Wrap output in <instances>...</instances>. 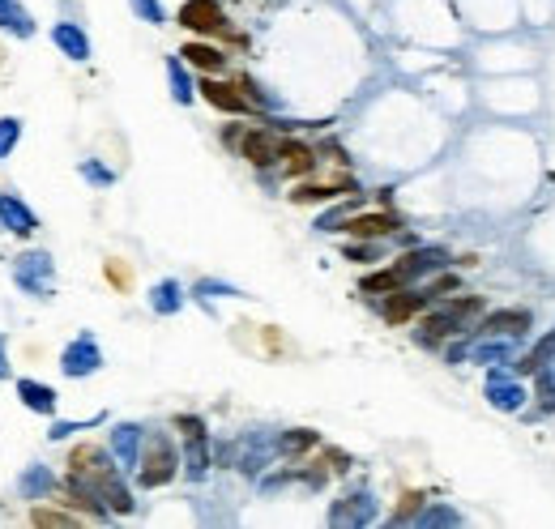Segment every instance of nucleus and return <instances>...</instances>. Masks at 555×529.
<instances>
[{
    "label": "nucleus",
    "mask_w": 555,
    "mask_h": 529,
    "mask_svg": "<svg viewBox=\"0 0 555 529\" xmlns=\"http://www.w3.org/2000/svg\"><path fill=\"white\" fill-rule=\"evenodd\" d=\"M69 474L77 478V483H86L94 495H99L107 512H133V495H129V487H124L120 470L107 461L103 448H94V444L73 448V457H69Z\"/></svg>",
    "instance_id": "nucleus-1"
},
{
    "label": "nucleus",
    "mask_w": 555,
    "mask_h": 529,
    "mask_svg": "<svg viewBox=\"0 0 555 529\" xmlns=\"http://www.w3.org/2000/svg\"><path fill=\"white\" fill-rule=\"evenodd\" d=\"M176 474H180V453H176V444H171L163 431H150V436L141 440V457H137V478H141V487H167Z\"/></svg>",
    "instance_id": "nucleus-2"
},
{
    "label": "nucleus",
    "mask_w": 555,
    "mask_h": 529,
    "mask_svg": "<svg viewBox=\"0 0 555 529\" xmlns=\"http://www.w3.org/2000/svg\"><path fill=\"white\" fill-rule=\"evenodd\" d=\"M483 312V303L479 299H457V303H449V308H440V312H432L423 320V333H419V342L423 346H436L440 338H449V333H462V329H470V320Z\"/></svg>",
    "instance_id": "nucleus-3"
},
{
    "label": "nucleus",
    "mask_w": 555,
    "mask_h": 529,
    "mask_svg": "<svg viewBox=\"0 0 555 529\" xmlns=\"http://www.w3.org/2000/svg\"><path fill=\"white\" fill-rule=\"evenodd\" d=\"M13 282H18L30 299H52V291H56L52 256L47 252H22L18 261H13Z\"/></svg>",
    "instance_id": "nucleus-4"
},
{
    "label": "nucleus",
    "mask_w": 555,
    "mask_h": 529,
    "mask_svg": "<svg viewBox=\"0 0 555 529\" xmlns=\"http://www.w3.org/2000/svg\"><path fill=\"white\" fill-rule=\"evenodd\" d=\"M176 427L188 436V444H184V474L197 483V478L210 474V436H205L201 419H184V414L176 419Z\"/></svg>",
    "instance_id": "nucleus-5"
},
{
    "label": "nucleus",
    "mask_w": 555,
    "mask_h": 529,
    "mask_svg": "<svg viewBox=\"0 0 555 529\" xmlns=\"http://www.w3.org/2000/svg\"><path fill=\"white\" fill-rule=\"evenodd\" d=\"M274 453H278V436H265V431H252V436H244L240 444L227 448V457L244 474H257L261 466H269V461H274Z\"/></svg>",
    "instance_id": "nucleus-6"
},
{
    "label": "nucleus",
    "mask_w": 555,
    "mask_h": 529,
    "mask_svg": "<svg viewBox=\"0 0 555 529\" xmlns=\"http://www.w3.org/2000/svg\"><path fill=\"white\" fill-rule=\"evenodd\" d=\"M372 521H376V495L368 487L346 491L329 508V525H372Z\"/></svg>",
    "instance_id": "nucleus-7"
},
{
    "label": "nucleus",
    "mask_w": 555,
    "mask_h": 529,
    "mask_svg": "<svg viewBox=\"0 0 555 529\" xmlns=\"http://www.w3.org/2000/svg\"><path fill=\"white\" fill-rule=\"evenodd\" d=\"M103 367V350L99 342L90 338V333H82V338H73L65 346V355H60V372L73 376V380H82V376H94Z\"/></svg>",
    "instance_id": "nucleus-8"
},
{
    "label": "nucleus",
    "mask_w": 555,
    "mask_h": 529,
    "mask_svg": "<svg viewBox=\"0 0 555 529\" xmlns=\"http://www.w3.org/2000/svg\"><path fill=\"white\" fill-rule=\"evenodd\" d=\"M444 265H449V252H444V248H415V252H406L402 261L393 265V278H398V282L406 286V282H415V278L440 274Z\"/></svg>",
    "instance_id": "nucleus-9"
},
{
    "label": "nucleus",
    "mask_w": 555,
    "mask_h": 529,
    "mask_svg": "<svg viewBox=\"0 0 555 529\" xmlns=\"http://www.w3.org/2000/svg\"><path fill=\"white\" fill-rule=\"evenodd\" d=\"M180 26L197 30V35H218L227 26V13L218 9V0H184L180 5Z\"/></svg>",
    "instance_id": "nucleus-10"
},
{
    "label": "nucleus",
    "mask_w": 555,
    "mask_h": 529,
    "mask_svg": "<svg viewBox=\"0 0 555 529\" xmlns=\"http://www.w3.org/2000/svg\"><path fill=\"white\" fill-rule=\"evenodd\" d=\"M244 158L252 167H274L282 158V137L265 133V128H252V133L244 137Z\"/></svg>",
    "instance_id": "nucleus-11"
},
{
    "label": "nucleus",
    "mask_w": 555,
    "mask_h": 529,
    "mask_svg": "<svg viewBox=\"0 0 555 529\" xmlns=\"http://www.w3.org/2000/svg\"><path fill=\"white\" fill-rule=\"evenodd\" d=\"M0 227L13 231V235H35L39 231V218L30 214L26 201H18L13 192H5V197H0Z\"/></svg>",
    "instance_id": "nucleus-12"
},
{
    "label": "nucleus",
    "mask_w": 555,
    "mask_h": 529,
    "mask_svg": "<svg viewBox=\"0 0 555 529\" xmlns=\"http://www.w3.org/2000/svg\"><path fill=\"white\" fill-rule=\"evenodd\" d=\"M141 440H146V431H141L137 423H116V431H111V453H116V461H120L124 470L137 466Z\"/></svg>",
    "instance_id": "nucleus-13"
},
{
    "label": "nucleus",
    "mask_w": 555,
    "mask_h": 529,
    "mask_svg": "<svg viewBox=\"0 0 555 529\" xmlns=\"http://www.w3.org/2000/svg\"><path fill=\"white\" fill-rule=\"evenodd\" d=\"M197 90H201V99L210 103V107H218V111H231V116L248 111V99H244V94L235 90L231 82H218V77H210V82H201Z\"/></svg>",
    "instance_id": "nucleus-14"
},
{
    "label": "nucleus",
    "mask_w": 555,
    "mask_h": 529,
    "mask_svg": "<svg viewBox=\"0 0 555 529\" xmlns=\"http://www.w3.org/2000/svg\"><path fill=\"white\" fill-rule=\"evenodd\" d=\"M487 397H491V406H496V410H521V406H526V389H521L513 376H504V372H491Z\"/></svg>",
    "instance_id": "nucleus-15"
},
{
    "label": "nucleus",
    "mask_w": 555,
    "mask_h": 529,
    "mask_svg": "<svg viewBox=\"0 0 555 529\" xmlns=\"http://www.w3.org/2000/svg\"><path fill=\"white\" fill-rule=\"evenodd\" d=\"M52 43L60 47V56H69V60H90V39H86L82 26L56 22V26H52Z\"/></svg>",
    "instance_id": "nucleus-16"
},
{
    "label": "nucleus",
    "mask_w": 555,
    "mask_h": 529,
    "mask_svg": "<svg viewBox=\"0 0 555 529\" xmlns=\"http://www.w3.org/2000/svg\"><path fill=\"white\" fill-rule=\"evenodd\" d=\"M18 491L26 495V500H47V495L56 491V474L47 466H26L22 478H18Z\"/></svg>",
    "instance_id": "nucleus-17"
},
{
    "label": "nucleus",
    "mask_w": 555,
    "mask_h": 529,
    "mask_svg": "<svg viewBox=\"0 0 555 529\" xmlns=\"http://www.w3.org/2000/svg\"><path fill=\"white\" fill-rule=\"evenodd\" d=\"M18 397L26 402V410H35V414H56V389H52V384L18 380Z\"/></svg>",
    "instance_id": "nucleus-18"
},
{
    "label": "nucleus",
    "mask_w": 555,
    "mask_h": 529,
    "mask_svg": "<svg viewBox=\"0 0 555 529\" xmlns=\"http://www.w3.org/2000/svg\"><path fill=\"white\" fill-rule=\"evenodd\" d=\"M423 303H427V295H410V291H402V286H398V291H389L385 320H389V325H402V320L415 316V312L423 308Z\"/></svg>",
    "instance_id": "nucleus-19"
},
{
    "label": "nucleus",
    "mask_w": 555,
    "mask_h": 529,
    "mask_svg": "<svg viewBox=\"0 0 555 529\" xmlns=\"http://www.w3.org/2000/svg\"><path fill=\"white\" fill-rule=\"evenodd\" d=\"M150 308L158 312V316H176L180 308H184V291H180V282H171V278H163L150 291Z\"/></svg>",
    "instance_id": "nucleus-20"
},
{
    "label": "nucleus",
    "mask_w": 555,
    "mask_h": 529,
    "mask_svg": "<svg viewBox=\"0 0 555 529\" xmlns=\"http://www.w3.org/2000/svg\"><path fill=\"white\" fill-rule=\"evenodd\" d=\"M530 329V312H491L483 320V333H513V338H521V333Z\"/></svg>",
    "instance_id": "nucleus-21"
},
{
    "label": "nucleus",
    "mask_w": 555,
    "mask_h": 529,
    "mask_svg": "<svg viewBox=\"0 0 555 529\" xmlns=\"http://www.w3.org/2000/svg\"><path fill=\"white\" fill-rule=\"evenodd\" d=\"M346 231L363 235V239H368V235H389V231H398V218H393V214H359V218L346 222Z\"/></svg>",
    "instance_id": "nucleus-22"
},
{
    "label": "nucleus",
    "mask_w": 555,
    "mask_h": 529,
    "mask_svg": "<svg viewBox=\"0 0 555 529\" xmlns=\"http://www.w3.org/2000/svg\"><path fill=\"white\" fill-rule=\"evenodd\" d=\"M180 56L193 64V69H201V73H222V64H227V56H222L218 47H205V43H188Z\"/></svg>",
    "instance_id": "nucleus-23"
},
{
    "label": "nucleus",
    "mask_w": 555,
    "mask_h": 529,
    "mask_svg": "<svg viewBox=\"0 0 555 529\" xmlns=\"http://www.w3.org/2000/svg\"><path fill=\"white\" fill-rule=\"evenodd\" d=\"M513 333H509V338H504V333H500V338L496 342H479V346H470V359L474 363H509L513 359Z\"/></svg>",
    "instance_id": "nucleus-24"
},
{
    "label": "nucleus",
    "mask_w": 555,
    "mask_h": 529,
    "mask_svg": "<svg viewBox=\"0 0 555 529\" xmlns=\"http://www.w3.org/2000/svg\"><path fill=\"white\" fill-rule=\"evenodd\" d=\"M282 167H287V175H308L316 167V154L299 141H282Z\"/></svg>",
    "instance_id": "nucleus-25"
},
{
    "label": "nucleus",
    "mask_w": 555,
    "mask_h": 529,
    "mask_svg": "<svg viewBox=\"0 0 555 529\" xmlns=\"http://www.w3.org/2000/svg\"><path fill=\"white\" fill-rule=\"evenodd\" d=\"M167 77H171V99H176V103H193V77H188L180 56L167 60Z\"/></svg>",
    "instance_id": "nucleus-26"
},
{
    "label": "nucleus",
    "mask_w": 555,
    "mask_h": 529,
    "mask_svg": "<svg viewBox=\"0 0 555 529\" xmlns=\"http://www.w3.org/2000/svg\"><path fill=\"white\" fill-rule=\"evenodd\" d=\"M0 30H9V35H18V39H30L35 35V22H30V13L22 5H5L0 9Z\"/></svg>",
    "instance_id": "nucleus-27"
},
{
    "label": "nucleus",
    "mask_w": 555,
    "mask_h": 529,
    "mask_svg": "<svg viewBox=\"0 0 555 529\" xmlns=\"http://www.w3.org/2000/svg\"><path fill=\"white\" fill-rule=\"evenodd\" d=\"M551 355H555V329H551V333H547V338H543V342H538V346L530 350V355H526V359H521V363H517V372H538V367H543V363H547Z\"/></svg>",
    "instance_id": "nucleus-28"
},
{
    "label": "nucleus",
    "mask_w": 555,
    "mask_h": 529,
    "mask_svg": "<svg viewBox=\"0 0 555 529\" xmlns=\"http://www.w3.org/2000/svg\"><path fill=\"white\" fill-rule=\"evenodd\" d=\"M415 525H462V512L457 508H444V504H432V508H423Z\"/></svg>",
    "instance_id": "nucleus-29"
},
{
    "label": "nucleus",
    "mask_w": 555,
    "mask_h": 529,
    "mask_svg": "<svg viewBox=\"0 0 555 529\" xmlns=\"http://www.w3.org/2000/svg\"><path fill=\"white\" fill-rule=\"evenodd\" d=\"M538 397H543L547 410H555V355L538 367Z\"/></svg>",
    "instance_id": "nucleus-30"
},
{
    "label": "nucleus",
    "mask_w": 555,
    "mask_h": 529,
    "mask_svg": "<svg viewBox=\"0 0 555 529\" xmlns=\"http://www.w3.org/2000/svg\"><path fill=\"white\" fill-rule=\"evenodd\" d=\"M18 141H22V120L18 116H5V120H0V158H9Z\"/></svg>",
    "instance_id": "nucleus-31"
},
{
    "label": "nucleus",
    "mask_w": 555,
    "mask_h": 529,
    "mask_svg": "<svg viewBox=\"0 0 555 529\" xmlns=\"http://www.w3.org/2000/svg\"><path fill=\"white\" fill-rule=\"evenodd\" d=\"M133 5V13L141 22H150V26H163L167 22V13H163V5H158V0H129Z\"/></svg>",
    "instance_id": "nucleus-32"
},
{
    "label": "nucleus",
    "mask_w": 555,
    "mask_h": 529,
    "mask_svg": "<svg viewBox=\"0 0 555 529\" xmlns=\"http://www.w3.org/2000/svg\"><path fill=\"white\" fill-rule=\"evenodd\" d=\"M312 444H316L312 431H291V436H278V453H304Z\"/></svg>",
    "instance_id": "nucleus-33"
},
{
    "label": "nucleus",
    "mask_w": 555,
    "mask_h": 529,
    "mask_svg": "<svg viewBox=\"0 0 555 529\" xmlns=\"http://www.w3.org/2000/svg\"><path fill=\"white\" fill-rule=\"evenodd\" d=\"M30 521H35V525H77L82 517H69V512H56V508H35V512H30Z\"/></svg>",
    "instance_id": "nucleus-34"
},
{
    "label": "nucleus",
    "mask_w": 555,
    "mask_h": 529,
    "mask_svg": "<svg viewBox=\"0 0 555 529\" xmlns=\"http://www.w3.org/2000/svg\"><path fill=\"white\" fill-rule=\"evenodd\" d=\"M82 175H86V180H94V184H111V180H116V175H111L107 167H99V163H82Z\"/></svg>",
    "instance_id": "nucleus-35"
},
{
    "label": "nucleus",
    "mask_w": 555,
    "mask_h": 529,
    "mask_svg": "<svg viewBox=\"0 0 555 529\" xmlns=\"http://www.w3.org/2000/svg\"><path fill=\"white\" fill-rule=\"evenodd\" d=\"M197 291H201V295H235V286H222V282H201Z\"/></svg>",
    "instance_id": "nucleus-36"
},
{
    "label": "nucleus",
    "mask_w": 555,
    "mask_h": 529,
    "mask_svg": "<svg viewBox=\"0 0 555 529\" xmlns=\"http://www.w3.org/2000/svg\"><path fill=\"white\" fill-rule=\"evenodd\" d=\"M9 376V350H5V338H0V380Z\"/></svg>",
    "instance_id": "nucleus-37"
},
{
    "label": "nucleus",
    "mask_w": 555,
    "mask_h": 529,
    "mask_svg": "<svg viewBox=\"0 0 555 529\" xmlns=\"http://www.w3.org/2000/svg\"><path fill=\"white\" fill-rule=\"evenodd\" d=\"M5 5H9V0H0V9H5Z\"/></svg>",
    "instance_id": "nucleus-38"
}]
</instances>
